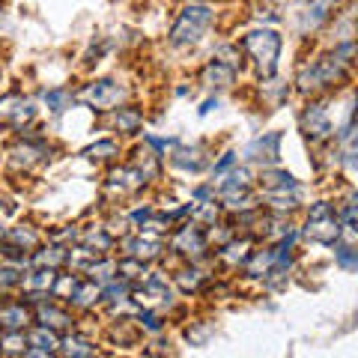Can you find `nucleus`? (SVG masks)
<instances>
[{"label": "nucleus", "mask_w": 358, "mask_h": 358, "mask_svg": "<svg viewBox=\"0 0 358 358\" xmlns=\"http://www.w3.org/2000/svg\"><path fill=\"white\" fill-rule=\"evenodd\" d=\"M233 75H236V66L233 63H224V60H212L209 66H206V72H203V81L209 84V87H227V84H233Z\"/></svg>", "instance_id": "8"}, {"label": "nucleus", "mask_w": 358, "mask_h": 358, "mask_svg": "<svg viewBox=\"0 0 358 358\" xmlns=\"http://www.w3.org/2000/svg\"><path fill=\"white\" fill-rule=\"evenodd\" d=\"M66 352H69L72 358H90V355H93V346H90L87 341H69V350H66Z\"/></svg>", "instance_id": "14"}, {"label": "nucleus", "mask_w": 358, "mask_h": 358, "mask_svg": "<svg viewBox=\"0 0 358 358\" xmlns=\"http://www.w3.org/2000/svg\"><path fill=\"white\" fill-rule=\"evenodd\" d=\"M338 260H341V266H346V268H352V266H355V257H352V248H341V251H338Z\"/></svg>", "instance_id": "17"}, {"label": "nucleus", "mask_w": 358, "mask_h": 358, "mask_svg": "<svg viewBox=\"0 0 358 358\" xmlns=\"http://www.w3.org/2000/svg\"><path fill=\"white\" fill-rule=\"evenodd\" d=\"M129 248H131L134 254H138V257H155V254H159L162 245L155 242V239H138V242H131Z\"/></svg>", "instance_id": "12"}, {"label": "nucleus", "mask_w": 358, "mask_h": 358, "mask_svg": "<svg viewBox=\"0 0 358 358\" xmlns=\"http://www.w3.org/2000/svg\"><path fill=\"white\" fill-rule=\"evenodd\" d=\"M27 322V310L24 308H9L0 313V326H6V329H21Z\"/></svg>", "instance_id": "10"}, {"label": "nucleus", "mask_w": 358, "mask_h": 358, "mask_svg": "<svg viewBox=\"0 0 358 358\" xmlns=\"http://www.w3.org/2000/svg\"><path fill=\"white\" fill-rule=\"evenodd\" d=\"M343 66H346V60H338V54H334V57H326V60H317L313 66H308V69L301 72L299 84H301V90L329 87V84L343 78Z\"/></svg>", "instance_id": "4"}, {"label": "nucleus", "mask_w": 358, "mask_h": 358, "mask_svg": "<svg viewBox=\"0 0 358 358\" xmlns=\"http://www.w3.org/2000/svg\"><path fill=\"white\" fill-rule=\"evenodd\" d=\"M305 233H308L313 242H326V245H331L334 239H338L341 224H338V215H334L331 203H317V206H310Z\"/></svg>", "instance_id": "3"}, {"label": "nucleus", "mask_w": 358, "mask_h": 358, "mask_svg": "<svg viewBox=\"0 0 358 358\" xmlns=\"http://www.w3.org/2000/svg\"><path fill=\"white\" fill-rule=\"evenodd\" d=\"M81 99L96 108H114L122 99V87H117L114 81H99V84H90L81 93Z\"/></svg>", "instance_id": "5"}, {"label": "nucleus", "mask_w": 358, "mask_h": 358, "mask_svg": "<svg viewBox=\"0 0 358 358\" xmlns=\"http://www.w3.org/2000/svg\"><path fill=\"white\" fill-rule=\"evenodd\" d=\"M30 343L36 346V350H45V352H51L54 346H57V338H54V334H48V331H33Z\"/></svg>", "instance_id": "13"}, {"label": "nucleus", "mask_w": 358, "mask_h": 358, "mask_svg": "<svg viewBox=\"0 0 358 358\" xmlns=\"http://www.w3.org/2000/svg\"><path fill=\"white\" fill-rule=\"evenodd\" d=\"M33 114V108H30V102H24V99H18V96H9V99H3L0 102V117L3 120H27Z\"/></svg>", "instance_id": "9"}, {"label": "nucleus", "mask_w": 358, "mask_h": 358, "mask_svg": "<svg viewBox=\"0 0 358 358\" xmlns=\"http://www.w3.org/2000/svg\"><path fill=\"white\" fill-rule=\"evenodd\" d=\"M338 6V0H308L305 13H301V30H313L331 15V9Z\"/></svg>", "instance_id": "7"}, {"label": "nucleus", "mask_w": 358, "mask_h": 358, "mask_svg": "<svg viewBox=\"0 0 358 358\" xmlns=\"http://www.w3.org/2000/svg\"><path fill=\"white\" fill-rule=\"evenodd\" d=\"M301 129H305V134L310 141H322L331 134V122H329V114L322 105H310L305 110V117H301Z\"/></svg>", "instance_id": "6"}, {"label": "nucleus", "mask_w": 358, "mask_h": 358, "mask_svg": "<svg viewBox=\"0 0 358 358\" xmlns=\"http://www.w3.org/2000/svg\"><path fill=\"white\" fill-rule=\"evenodd\" d=\"M176 248H179V251H185V254H192V248H194V251L203 248V242H200V236H197L192 227H185V230H182V236L176 239Z\"/></svg>", "instance_id": "11"}, {"label": "nucleus", "mask_w": 358, "mask_h": 358, "mask_svg": "<svg viewBox=\"0 0 358 358\" xmlns=\"http://www.w3.org/2000/svg\"><path fill=\"white\" fill-rule=\"evenodd\" d=\"M242 48L254 57L260 75H272L278 66V54H281V36L275 30H254L242 39Z\"/></svg>", "instance_id": "2"}, {"label": "nucleus", "mask_w": 358, "mask_h": 358, "mask_svg": "<svg viewBox=\"0 0 358 358\" xmlns=\"http://www.w3.org/2000/svg\"><path fill=\"white\" fill-rule=\"evenodd\" d=\"M212 21H215V9L212 6H203V3L185 6L171 30V42L173 45H194L212 27Z\"/></svg>", "instance_id": "1"}, {"label": "nucleus", "mask_w": 358, "mask_h": 358, "mask_svg": "<svg viewBox=\"0 0 358 358\" xmlns=\"http://www.w3.org/2000/svg\"><path fill=\"white\" fill-rule=\"evenodd\" d=\"M93 296H99V289H96L93 284H87V287H81V289L75 293V301H78V305H90V301H93Z\"/></svg>", "instance_id": "15"}, {"label": "nucleus", "mask_w": 358, "mask_h": 358, "mask_svg": "<svg viewBox=\"0 0 358 358\" xmlns=\"http://www.w3.org/2000/svg\"><path fill=\"white\" fill-rule=\"evenodd\" d=\"M138 122H141V117H138V114H131V110H129V114H122V110L117 114V126H120V129H126V131H131L134 126H138Z\"/></svg>", "instance_id": "16"}]
</instances>
